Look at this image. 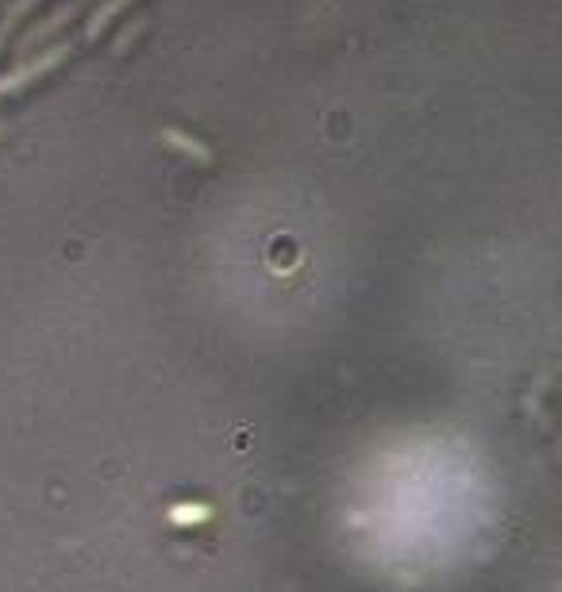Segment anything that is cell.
<instances>
[{"label": "cell", "mask_w": 562, "mask_h": 592, "mask_svg": "<svg viewBox=\"0 0 562 592\" xmlns=\"http://www.w3.org/2000/svg\"><path fill=\"white\" fill-rule=\"evenodd\" d=\"M70 51H74V43H70V39H62V43H54V46H51V51H46V54H39L35 62H23V66H15L12 74H4V77H0V96H8V93H20V89L28 85V81H35V77L51 74V70L59 66V62L66 59Z\"/></svg>", "instance_id": "6da1fadb"}, {"label": "cell", "mask_w": 562, "mask_h": 592, "mask_svg": "<svg viewBox=\"0 0 562 592\" xmlns=\"http://www.w3.org/2000/svg\"><path fill=\"white\" fill-rule=\"evenodd\" d=\"M163 143H170V147H178V150L192 154V158H197V162H212V150H208L200 139H192V135L178 132V127H166V132H163Z\"/></svg>", "instance_id": "7a4b0ae2"}, {"label": "cell", "mask_w": 562, "mask_h": 592, "mask_svg": "<svg viewBox=\"0 0 562 592\" xmlns=\"http://www.w3.org/2000/svg\"><path fill=\"white\" fill-rule=\"evenodd\" d=\"M124 4H127V0H104V4H101V8H96V12H93L90 28L82 31V43H90V39H96V35H101V31L108 28V20H112V15H116V12H119V8H124Z\"/></svg>", "instance_id": "3957f363"}, {"label": "cell", "mask_w": 562, "mask_h": 592, "mask_svg": "<svg viewBox=\"0 0 562 592\" xmlns=\"http://www.w3.org/2000/svg\"><path fill=\"white\" fill-rule=\"evenodd\" d=\"M31 4H35V0H12V4H8V12L0 15V43H4V39H8V31L15 28V20H20V15L28 12Z\"/></svg>", "instance_id": "277c9868"}, {"label": "cell", "mask_w": 562, "mask_h": 592, "mask_svg": "<svg viewBox=\"0 0 562 592\" xmlns=\"http://www.w3.org/2000/svg\"><path fill=\"white\" fill-rule=\"evenodd\" d=\"M0 132H4V127H0Z\"/></svg>", "instance_id": "5b68a950"}]
</instances>
